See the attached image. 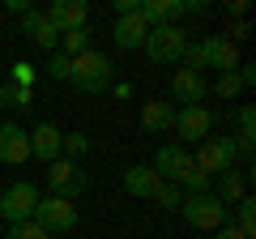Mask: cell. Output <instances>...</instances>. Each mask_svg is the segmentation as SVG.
Returning <instances> with one entry per match:
<instances>
[{"instance_id":"6da1fadb","label":"cell","mask_w":256,"mask_h":239,"mask_svg":"<svg viewBox=\"0 0 256 239\" xmlns=\"http://www.w3.org/2000/svg\"><path fill=\"white\" fill-rule=\"evenodd\" d=\"M239 64H244V60H239V47L230 43V38H222V34L201 38L196 47L188 43V52H184V68H192V73H201V68L230 73V68H239Z\"/></svg>"},{"instance_id":"7a4b0ae2","label":"cell","mask_w":256,"mask_h":239,"mask_svg":"<svg viewBox=\"0 0 256 239\" xmlns=\"http://www.w3.org/2000/svg\"><path fill=\"white\" fill-rule=\"evenodd\" d=\"M68 82H73L82 94H102V90L116 86V64H111V56H102V52H94V47H90V52L73 56Z\"/></svg>"},{"instance_id":"3957f363","label":"cell","mask_w":256,"mask_h":239,"mask_svg":"<svg viewBox=\"0 0 256 239\" xmlns=\"http://www.w3.org/2000/svg\"><path fill=\"white\" fill-rule=\"evenodd\" d=\"M141 47H146V56L154 64H175L188 52V30L184 26H150V34H146Z\"/></svg>"},{"instance_id":"277c9868","label":"cell","mask_w":256,"mask_h":239,"mask_svg":"<svg viewBox=\"0 0 256 239\" xmlns=\"http://www.w3.org/2000/svg\"><path fill=\"white\" fill-rule=\"evenodd\" d=\"M180 214H184V222H188L192 230H218L222 222H230V210H226V205H222L214 192H201V196H184Z\"/></svg>"},{"instance_id":"5b68a950","label":"cell","mask_w":256,"mask_h":239,"mask_svg":"<svg viewBox=\"0 0 256 239\" xmlns=\"http://www.w3.org/2000/svg\"><path fill=\"white\" fill-rule=\"evenodd\" d=\"M235 158H239V146H235V137H205L201 146H196V158H192V166L201 175H222V171H230L235 166Z\"/></svg>"},{"instance_id":"8992f818","label":"cell","mask_w":256,"mask_h":239,"mask_svg":"<svg viewBox=\"0 0 256 239\" xmlns=\"http://www.w3.org/2000/svg\"><path fill=\"white\" fill-rule=\"evenodd\" d=\"M38 210V188L30 184V180H18V184L4 188V196H0V218L9 222V226H18V222H30Z\"/></svg>"},{"instance_id":"52a82bcc","label":"cell","mask_w":256,"mask_h":239,"mask_svg":"<svg viewBox=\"0 0 256 239\" xmlns=\"http://www.w3.org/2000/svg\"><path fill=\"white\" fill-rule=\"evenodd\" d=\"M34 222L47 235H64V230L77 226V201H64V196H38Z\"/></svg>"},{"instance_id":"ba28073f","label":"cell","mask_w":256,"mask_h":239,"mask_svg":"<svg viewBox=\"0 0 256 239\" xmlns=\"http://www.w3.org/2000/svg\"><path fill=\"white\" fill-rule=\"evenodd\" d=\"M47 184H52V196L77 201V196L86 192V184H90V175L77 162H68V158H56V162H47Z\"/></svg>"},{"instance_id":"9c48e42d","label":"cell","mask_w":256,"mask_h":239,"mask_svg":"<svg viewBox=\"0 0 256 239\" xmlns=\"http://www.w3.org/2000/svg\"><path fill=\"white\" fill-rule=\"evenodd\" d=\"M158 171V180L162 184H184L196 166H192V154L180 146V141H171V146H158V154H154V162H150Z\"/></svg>"},{"instance_id":"30bf717a","label":"cell","mask_w":256,"mask_h":239,"mask_svg":"<svg viewBox=\"0 0 256 239\" xmlns=\"http://www.w3.org/2000/svg\"><path fill=\"white\" fill-rule=\"evenodd\" d=\"M171 128L180 132V146H184V141H205L210 128H214V111L210 107H180Z\"/></svg>"},{"instance_id":"8fae6325","label":"cell","mask_w":256,"mask_h":239,"mask_svg":"<svg viewBox=\"0 0 256 239\" xmlns=\"http://www.w3.org/2000/svg\"><path fill=\"white\" fill-rule=\"evenodd\" d=\"M47 22H52L60 34H68V30H82L86 22H90V4L86 0H56L52 9H43Z\"/></svg>"},{"instance_id":"7c38bea8","label":"cell","mask_w":256,"mask_h":239,"mask_svg":"<svg viewBox=\"0 0 256 239\" xmlns=\"http://www.w3.org/2000/svg\"><path fill=\"white\" fill-rule=\"evenodd\" d=\"M30 158V132L22 128V124H0V162L9 166H22Z\"/></svg>"},{"instance_id":"4fadbf2b","label":"cell","mask_w":256,"mask_h":239,"mask_svg":"<svg viewBox=\"0 0 256 239\" xmlns=\"http://www.w3.org/2000/svg\"><path fill=\"white\" fill-rule=\"evenodd\" d=\"M205 94H210V86H205V77H201V73L180 68V73L171 77V98L180 102V107H201Z\"/></svg>"},{"instance_id":"5bb4252c","label":"cell","mask_w":256,"mask_h":239,"mask_svg":"<svg viewBox=\"0 0 256 239\" xmlns=\"http://www.w3.org/2000/svg\"><path fill=\"white\" fill-rule=\"evenodd\" d=\"M22 34H30V43L47 47V52H60V30L47 22V13H43V9L22 13Z\"/></svg>"},{"instance_id":"9a60e30c","label":"cell","mask_w":256,"mask_h":239,"mask_svg":"<svg viewBox=\"0 0 256 239\" xmlns=\"http://www.w3.org/2000/svg\"><path fill=\"white\" fill-rule=\"evenodd\" d=\"M210 192H214V196H218V201H222V205H226V210H230V205H239V201H244V196H248V175L230 166V171L214 175Z\"/></svg>"},{"instance_id":"2e32d148","label":"cell","mask_w":256,"mask_h":239,"mask_svg":"<svg viewBox=\"0 0 256 239\" xmlns=\"http://www.w3.org/2000/svg\"><path fill=\"white\" fill-rule=\"evenodd\" d=\"M124 188L132 196H141V201H154V192L162 188V180H158V171L154 166H146V162H132L124 171Z\"/></svg>"},{"instance_id":"e0dca14e","label":"cell","mask_w":256,"mask_h":239,"mask_svg":"<svg viewBox=\"0 0 256 239\" xmlns=\"http://www.w3.org/2000/svg\"><path fill=\"white\" fill-rule=\"evenodd\" d=\"M60 141H64V132L56 124H34V132H30V158L56 162L60 158Z\"/></svg>"},{"instance_id":"ac0fdd59","label":"cell","mask_w":256,"mask_h":239,"mask_svg":"<svg viewBox=\"0 0 256 239\" xmlns=\"http://www.w3.org/2000/svg\"><path fill=\"white\" fill-rule=\"evenodd\" d=\"M146 34H150V26L137 13H132V18H116V26H111V38H116L120 52H137V47L146 43Z\"/></svg>"},{"instance_id":"d6986e66","label":"cell","mask_w":256,"mask_h":239,"mask_svg":"<svg viewBox=\"0 0 256 239\" xmlns=\"http://www.w3.org/2000/svg\"><path fill=\"white\" fill-rule=\"evenodd\" d=\"M171 124H175V102L154 98V102H146V107H141V128H146L150 137H162Z\"/></svg>"},{"instance_id":"ffe728a7","label":"cell","mask_w":256,"mask_h":239,"mask_svg":"<svg viewBox=\"0 0 256 239\" xmlns=\"http://www.w3.org/2000/svg\"><path fill=\"white\" fill-rule=\"evenodd\" d=\"M235 230L244 239H256V201L252 196H244V201L235 205Z\"/></svg>"},{"instance_id":"44dd1931","label":"cell","mask_w":256,"mask_h":239,"mask_svg":"<svg viewBox=\"0 0 256 239\" xmlns=\"http://www.w3.org/2000/svg\"><path fill=\"white\" fill-rule=\"evenodd\" d=\"M30 102H34V94L30 90H22V86H0V107H9V111H26Z\"/></svg>"},{"instance_id":"7402d4cb","label":"cell","mask_w":256,"mask_h":239,"mask_svg":"<svg viewBox=\"0 0 256 239\" xmlns=\"http://www.w3.org/2000/svg\"><path fill=\"white\" fill-rule=\"evenodd\" d=\"M214 94H218V98H239V94H244V77H239V68H230V73H218V82H214Z\"/></svg>"},{"instance_id":"603a6c76","label":"cell","mask_w":256,"mask_h":239,"mask_svg":"<svg viewBox=\"0 0 256 239\" xmlns=\"http://www.w3.org/2000/svg\"><path fill=\"white\" fill-rule=\"evenodd\" d=\"M60 43H64V56H68V60H73V56H82V52H90V26L60 34Z\"/></svg>"},{"instance_id":"cb8c5ba5","label":"cell","mask_w":256,"mask_h":239,"mask_svg":"<svg viewBox=\"0 0 256 239\" xmlns=\"http://www.w3.org/2000/svg\"><path fill=\"white\" fill-rule=\"evenodd\" d=\"M86 150H90V137H86V132H64V141H60V158L77 162Z\"/></svg>"},{"instance_id":"d4e9b609","label":"cell","mask_w":256,"mask_h":239,"mask_svg":"<svg viewBox=\"0 0 256 239\" xmlns=\"http://www.w3.org/2000/svg\"><path fill=\"white\" fill-rule=\"evenodd\" d=\"M9 86H22V90H30V86H34V64H30V60H18V64L9 68Z\"/></svg>"},{"instance_id":"484cf974","label":"cell","mask_w":256,"mask_h":239,"mask_svg":"<svg viewBox=\"0 0 256 239\" xmlns=\"http://www.w3.org/2000/svg\"><path fill=\"white\" fill-rule=\"evenodd\" d=\"M4 239H52V235H47V230L38 226L34 218H30V222H18V226H9V235H4Z\"/></svg>"},{"instance_id":"4316f807","label":"cell","mask_w":256,"mask_h":239,"mask_svg":"<svg viewBox=\"0 0 256 239\" xmlns=\"http://www.w3.org/2000/svg\"><path fill=\"white\" fill-rule=\"evenodd\" d=\"M68 68H73V60L64 52H52V60H47V77L52 82H68Z\"/></svg>"},{"instance_id":"83f0119b","label":"cell","mask_w":256,"mask_h":239,"mask_svg":"<svg viewBox=\"0 0 256 239\" xmlns=\"http://www.w3.org/2000/svg\"><path fill=\"white\" fill-rule=\"evenodd\" d=\"M154 201L162 205V210H180V205H184V192H180V184H162V188L154 192Z\"/></svg>"},{"instance_id":"f1b7e54d","label":"cell","mask_w":256,"mask_h":239,"mask_svg":"<svg viewBox=\"0 0 256 239\" xmlns=\"http://www.w3.org/2000/svg\"><path fill=\"white\" fill-rule=\"evenodd\" d=\"M210 184H214V180H210V175H201V171H192L188 180H184V188H188V196H201V192H210Z\"/></svg>"},{"instance_id":"f546056e","label":"cell","mask_w":256,"mask_h":239,"mask_svg":"<svg viewBox=\"0 0 256 239\" xmlns=\"http://www.w3.org/2000/svg\"><path fill=\"white\" fill-rule=\"evenodd\" d=\"M141 9V0H116V18H132Z\"/></svg>"},{"instance_id":"4dcf8cb0","label":"cell","mask_w":256,"mask_h":239,"mask_svg":"<svg viewBox=\"0 0 256 239\" xmlns=\"http://www.w3.org/2000/svg\"><path fill=\"white\" fill-rule=\"evenodd\" d=\"M222 38H230V43L239 47V38H248V22H235V26H230V30H226Z\"/></svg>"},{"instance_id":"1f68e13d","label":"cell","mask_w":256,"mask_h":239,"mask_svg":"<svg viewBox=\"0 0 256 239\" xmlns=\"http://www.w3.org/2000/svg\"><path fill=\"white\" fill-rule=\"evenodd\" d=\"M226 13H230V18H239V22H244V13H248V0H226Z\"/></svg>"},{"instance_id":"d6a6232c","label":"cell","mask_w":256,"mask_h":239,"mask_svg":"<svg viewBox=\"0 0 256 239\" xmlns=\"http://www.w3.org/2000/svg\"><path fill=\"white\" fill-rule=\"evenodd\" d=\"M214 235H218V239H244V235H239V230H235V222H222V226L214 230Z\"/></svg>"},{"instance_id":"836d02e7","label":"cell","mask_w":256,"mask_h":239,"mask_svg":"<svg viewBox=\"0 0 256 239\" xmlns=\"http://www.w3.org/2000/svg\"><path fill=\"white\" fill-rule=\"evenodd\" d=\"M116 90V98H132V82H120V86H111Z\"/></svg>"}]
</instances>
